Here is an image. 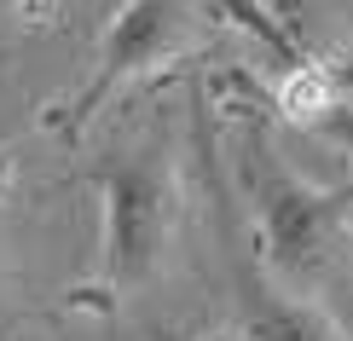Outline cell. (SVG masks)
I'll list each match as a JSON object with an SVG mask.
<instances>
[{"instance_id": "obj_1", "label": "cell", "mask_w": 353, "mask_h": 341, "mask_svg": "<svg viewBox=\"0 0 353 341\" xmlns=\"http://www.w3.org/2000/svg\"><path fill=\"white\" fill-rule=\"evenodd\" d=\"M249 197H255V260L290 289L330 295L353 278V191L313 185L278 145L249 139Z\"/></svg>"}, {"instance_id": "obj_2", "label": "cell", "mask_w": 353, "mask_h": 341, "mask_svg": "<svg viewBox=\"0 0 353 341\" xmlns=\"http://www.w3.org/2000/svg\"><path fill=\"white\" fill-rule=\"evenodd\" d=\"M93 191H99V272L116 295H134L168 266L174 231H180V168H174L168 145L145 139L99 156Z\"/></svg>"}, {"instance_id": "obj_3", "label": "cell", "mask_w": 353, "mask_h": 341, "mask_svg": "<svg viewBox=\"0 0 353 341\" xmlns=\"http://www.w3.org/2000/svg\"><path fill=\"white\" fill-rule=\"evenodd\" d=\"M191 47H197V6L191 0H122L93 47V70L64 105L58 127L81 133L110 99H122L134 81L157 76V70L180 64Z\"/></svg>"}, {"instance_id": "obj_4", "label": "cell", "mask_w": 353, "mask_h": 341, "mask_svg": "<svg viewBox=\"0 0 353 341\" xmlns=\"http://www.w3.org/2000/svg\"><path fill=\"white\" fill-rule=\"evenodd\" d=\"M238 335L243 341H342L319 295L290 289L261 260L238 266Z\"/></svg>"}, {"instance_id": "obj_5", "label": "cell", "mask_w": 353, "mask_h": 341, "mask_svg": "<svg viewBox=\"0 0 353 341\" xmlns=\"http://www.w3.org/2000/svg\"><path fill=\"white\" fill-rule=\"evenodd\" d=\"M325 127L336 133V139H347V145H353V110H342V105H330V110H325Z\"/></svg>"}, {"instance_id": "obj_6", "label": "cell", "mask_w": 353, "mask_h": 341, "mask_svg": "<svg viewBox=\"0 0 353 341\" xmlns=\"http://www.w3.org/2000/svg\"><path fill=\"white\" fill-rule=\"evenodd\" d=\"M191 341H243L238 330H203V335H191Z\"/></svg>"}]
</instances>
